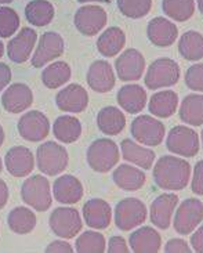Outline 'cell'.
I'll use <instances>...</instances> for the list:
<instances>
[{"label": "cell", "mask_w": 203, "mask_h": 253, "mask_svg": "<svg viewBox=\"0 0 203 253\" xmlns=\"http://www.w3.org/2000/svg\"><path fill=\"white\" fill-rule=\"evenodd\" d=\"M131 134L140 144L156 147L161 145L166 134L164 125L151 115H140L131 124Z\"/></svg>", "instance_id": "9c48e42d"}, {"label": "cell", "mask_w": 203, "mask_h": 253, "mask_svg": "<svg viewBox=\"0 0 203 253\" xmlns=\"http://www.w3.org/2000/svg\"><path fill=\"white\" fill-rule=\"evenodd\" d=\"M178 96L173 90H161L151 97L149 112L158 118H170L177 111Z\"/></svg>", "instance_id": "f546056e"}, {"label": "cell", "mask_w": 203, "mask_h": 253, "mask_svg": "<svg viewBox=\"0 0 203 253\" xmlns=\"http://www.w3.org/2000/svg\"><path fill=\"white\" fill-rule=\"evenodd\" d=\"M104 235L97 231H86L81 234L75 244V251L78 253H102L107 249Z\"/></svg>", "instance_id": "74e56055"}, {"label": "cell", "mask_w": 203, "mask_h": 253, "mask_svg": "<svg viewBox=\"0 0 203 253\" xmlns=\"http://www.w3.org/2000/svg\"><path fill=\"white\" fill-rule=\"evenodd\" d=\"M178 204V197L173 192H164L151 204L149 217L152 224L161 230H167L171 224V217Z\"/></svg>", "instance_id": "ac0fdd59"}, {"label": "cell", "mask_w": 203, "mask_h": 253, "mask_svg": "<svg viewBox=\"0 0 203 253\" xmlns=\"http://www.w3.org/2000/svg\"><path fill=\"white\" fill-rule=\"evenodd\" d=\"M75 249L67 241H54L51 242L47 248H46V252L47 253H72Z\"/></svg>", "instance_id": "f6af8a7d"}, {"label": "cell", "mask_w": 203, "mask_h": 253, "mask_svg": "<svg viewBox=\"0 0 203 253\" xmlns=\"http://www.w3.org/2000/svg\"><path fill=\"white\" fill-rule=\"evenodd\" d=\"M115 224L122 231H131L147 220L148 211L145 204L137 198H126L115 206Z\"/></svg>", "instance_id": "8992f818"}, {"label": "cell", "mask_w": 203, "mask_h": 253, "mask_svg": "<svg viewBox=\"0 0 203 253\" xmlns=\"http://www.w3.org/2000/svg\"><path fill=\"white\" fill-rule=\"evenodd\" d=\"M69 158L64 145L55 141H46L36 151V165L38 169L46 176H57L67 169Z\"/></svg>", "instance_id": "3957f363"}, {"label": "cell", "mask_w": 203, "mask_h": 253, "mask_svg": "<svg viewBox=\"0 0 203 253\" xmlns=\"http://www.w3.org/2000/svg\"><path fill=\"white\" fill-rule=\"evenodd\" d=\"M53 195L57 202L64 205H74L83 198V185L81 180L72 174H64L55 178L53 184Z\"/></svg>", "instance_id": "7402d4cb"}, {"label": "cell", "mask_w": 203, "mask_h": 253, "mask_svg": "<svg viewBox=\"0 0 203 253\" xmlns=\"http://www.w3.org/2000/svg\"><path fill=\"white\" fill-rule=\"evenodd\" d=\"M25 17L35 27H46L54 18V7L47 0H34L25 7Z\"/></svg>", "instance_id": "d6a6232c"}, {"label": "cell", "mask_w": 203, "mask_h": 253, "mask_svg": "<svg viewBox=\"0 0 203 253\" xmlns=\"http://www.w3.org/2000/svg\"><path fill=\"white\" fill-rule=\"evenodd\" d=\"M7 201H8V187L0 178V209H3L6 206Z\"/></svg>", "instance_id": "c3c4849f"}, {"label": "cell", "mask_w": 203, "mask_h": 253, "mask_svg": "<svg viewBox=\"0 0 203 253\" xmlns=\"http://www.w3.org/2000/svg\"><path fill=\"white\" fill-rule=\"evenodd\" d=\"M121 13L127 18H142L151 11L152 0H116Z\"/></svg>", "instance_id": "f35d334b"}, {"label": "cell", "mask_w": 203, "mask_h": 253, "mask_svg": "<svg viewBox=\"0 0 203 253\" xmlns=\"http://www.w3.org/2000/svg\"><path fill=\"white\" fill-rule=\"evenodd\" d=\"M107 11L97 4H87L75 13V27L84 36H94L107 25Z\"/></svg>", "instance_id": "8fae6325"}, {"label": "cell", "mask_w": 203, "mask_h": 253, "mask_svg": "<svg viewBox=\"0 0 203 253\" xmlns=\"http://www.w3.org/2000/svg\"><path fill=\"white\" fill-rule=\"evenodd\" d=\"M126 44V35L121 28L111 27L105 29L98 41H97V50L104 57H116L122 51Z\"/></svg>", "instance_id": "f1b7e54d"}, {"label": "cell", "mask_w": 203, "mask_h": 253, "mask_svg": "<svg viewBox=\"0 0 203 253\" xmlns=\"http://www.w3.org/2000/svg\"><path fill=\"white\" fill-rule=\"evenodd\" d=\"M107 252L109 253H127L130 252V248L127 247V242L123 237L115 235V237H111V240L108 242V248H107Z\"/></svg>", "instance_id": "ee69618b"}, {"label": "cell", "mask_w": 203, "mask_h": 253, "mask_svg": "<svg viewBox=\"0 0 203 253\" xmlns=\"http://www.w3.org/2000/svg\"><path fill=\"white\" fill-rule=\"evenodd\" d=\"M112 178H114V183L124 191H138L147 181V176L144 174L141 169L126 164L116 168Z\"/></svg>", "instance_id": "484cf974"}, {"label": "cell", "mask_w": 203, "mask_h": 253, "mask_svg": "<svg viewBox=\"0 0 203 253\" xmlns=\"http://www.w3.org/2000/svg\"><path fill=\"white\" fill-rule=\"evenodd\" d=\"M72 71L67 62L55 61L41 72V82L47 89H58L71 79Z\"/></svg>", "instance_id": "d590c367"}, {"label": "cell", "mask_w": 203, "mask_h": 253, "mask_svg": "<svg viewBox=\"0 0 203 253\" xmlns=\"http://www.w3.org/2000/svg\"><path fill=\"white\" fill-rule=\"evenodd\" d=\"M203 220V204L197 198H188L177 208L173 226L177 234L188 235L194 233Z\"/></svg>", "instance_id": "30bf717a"}, {"label": "cell", "mask_w": 203, "mask_h": 253, "mask_svg": "<svg viewBox=\"0 0 203 253\" xmlns=\"http://www.w3.org/2000/svg\"><path fill=\"white\" fill-rule=\"evenodd\" d=\"M115 69L123 82H135L141 79L145 69V58L137 48H127L116 58Z\"/></svg>", "instance_id": "5bb4252c"}, {"label": "cell", "mask_w": 203, "mask_h": 253, "mask_svg": "<svg viewBox=\"0 0 203 253\" xmlns=\"http://www.w3.org/2000/svg\"><path fill=\"white\" fill-rule=\"evenodd\" d=\"M185 84L188 89L203 93V64H194L185 74Z\"/></svg>", "instance_id": "60d3db41"}, {"label": "cell", "mask_w": 203, "mask_h": 253, "mask_svg": "<svg viewBox=\"0 0 203 253\" xmlns=\"http://www.w3.org/2000/svg\"><path fill=\"white\" fill-rule=\"evenodd\" d=\"M83 219L86 224L95 230L108 228L112 220V209L104 199H90L83 206Z\"/></svg>", "instance_id": "603a6c76"}, {"label": "cell", "mask_w": 203, "mask_h": 253, "mask_svg": "<svg viewBox=\"0 0 203 253\" xmlns=\"http://www.w3.org/2000/svg\"><path fill=\"white\" fill-rule=\"evenodd\" d=\"M88 87L97 93H108L115 87V72L111 64L105 60L94 61L87 72Z\"/></svg>", "instance_id": "44dd1931"}, {"label": "cell", "mask_w": 203, "mask_h": 253, "mask_svg": "<svg viewBox=\"0 0 203 253\" xmlns=\"http://www.w3.org/2000/svg\"><path fill=\"white\" fill-rule=\"evenodd\" d=\"M53 133L58 141L71 144L78 141L81 134V124L78 118L72 115H62L55 119L53 125Z\"/></svg>", "instance_id": "1f68e13d"}, {"label": "cell", "mask_w": 203, "mask_h": 253, "mask_svg": "<svg viewBox=\"0 0 203 253\" xmlns=\"http://www.w3.org/2000/svg\"><path fill=\"white\" fill-rule=\"evenodd\" d=\"M163 251L166 253H190L192 249L187 241L181 240V238H173L164 245Z\"/></svg>", "instance_id": "7bdbcfd3"}, {"label": "cell", "mask_w": 203, "mask_h": 253, "mask_svg": "<svg viewBox=\"0 0 203 253\" xmlns=\"http://www.w3.org/2000/svg\"><path fill=\"white\" fill-rule=\"evenodd\" d=\"M3 170V162H1V158H0V173Z\"/></svg>", "instance_id": "11a10c76"}, {"label": "cell", "mask_w": 203, "mask_h": 253, "mask_svg": "<svg viewBox=\"0 0 203 253\" xmlns=\"http://www.w3.org/2000/svg\"><path fill=\"white\" fill-rule=\"evenodd\" d=\"M118 104L129 114H138L147 105V91L140 84H126L116 94Z\"/></svg>", "instance_id": "d4e9b609"}, {"label": "cell", "mask_w": 203, "mask_h": 253, "mask_svg": "<svg viewBox=\"0 0 203 253\" xmlns=\"http://www.w3.org/2000/svg\"><path fill=\"white\" fill-rule=\"evenodd\" d=\"M48 224L51 231L64 240H72L81 233L83 223L78 209L75 208H57L54 212H51Z\"/></svg>", "instance_id": "ba28073f"}, {"label": "cell", "mask_w": 203, "mask_h": 253, "mask_svg": "<svg viewBox=\"0 0 203 253\" xmlns=\"http://www.w3.org/2000/svg\"><path fill=\"white\" fill-rule=\"evenodd\" d=\"M7 171L14 177H27L35 168V158L32 151L27 147H13L7 151L4 158Z\"/></svg>", "instance_id": "d6986e66"}, {"label": "cell", "mask_w": 203, "mask_h": 253, "mask_svg": "<svg viewBox=\"0 0 203 253\" xmlns=\"http://www.w3.org/2000/svg\"><path fill=\"white\" fill-rule=\"evenodd\" d=\"M10 82H11V69L7 64L0 62V91L6 89Z\"/></svg>", "instance_id": "7dc6e473"}, {"label": "cell", "mask_w": 203, "mask_h": 253, "mask_svg": "<svg viewBox=\"0 0 203 253\" xmlns=\"http://www.w3.org/2000/svg\"><path fill=\"white\" fill-rule=\"evenodd\" d=\"M79 3H91V1H95V3H109L111 0H78Z\"/></svg>", "instance_id": "681fc988"}, {"label": "cell", "mask_w": 203, "mask_h": 253, "mask_svg": "<svg viewBox=\"0 0 203 253\" xmlns=\"http://www.w3.org/2000/svg\"><path fill=\"white\" fill-rule=\"evenodd\" d=\"M147 36L156 47H170L177 41L178 28L174 22L166 20L164 17H155L149 21Z\"/></svg>", "instance_id": "ffe728a7"}, {"label": "cell", "mask_w": 203, "mask_h": 253, "mask_svg": "<svg viewBox=\"0 0 203 253\" xmlns=\"http://www.w3.org/2000/svg\"><path fill=\"white\" fill-rule=\"evenodd\" d=\"M3 143H4V130H3L1 125H0V147H1Z\"/></svg>", "instance_id": "f907efd6"}, {"label": "cell", "mask_w": 203, "mask_h": 253, "mask_svg": "<svg viewBox=\"0 0 203 253\" xmlns=\"http://www.w3.org/2000/svg\"><path fill=\"white\" fill-rule=\"evenodd\" d=\"M20 28V15L11 7H0V38H10Z\"/></svg>", "instance_id": "ab89813d"}, {"label": "cell", "mask_w": 203, "mask_h": 253, "mask_svg": "<svg viewBox=\"0 0 203 253\" xmlns=\"http://www.w3.org/2000/svg\"><path fill=\"white\" fill-rule=\"evenodd\" d=\"M55 104L64 112L81 114L88 105L87 90L78 83L68 84L67 87L57 93Z\"/></svg>", "instance_id": "9a60e30c"}, {"label": "cell", "mask_w": 203, "mask_h": 253, "mask_svg": "<svg viewBox=\"0 0 203 253\" xmlns=\"http://www.w3.org/2000/svg\"><path fill=\"white\" fill-rule=\"evenodd\" d=\"M155 184L167 191H181L191 178V165L183 158L164 155L158 159L154 168Z\"/></svg>", "instance_id": "6da1fadb"}, {"label": "cell", "mask_w": 203, "mask_h": 253, "mask_svg": "<svg viewBox=\"0 0 203 253\" xmlns=\"http://www.w3.org/2000/svg\"><path fill=\"white\" fill-rule=\"evenodd\" d=\"M97 126L100 131L107 136H116L119 134L126 126V117L122 110L116 107H105L97 115Z\"/></svg>", "instance_id": "83f0119b"}, {"label": "cell", "mask_w": 203, "mask_h": 253, "mask_svg": "<svg viewBox=\"0 0 203 253\" xmlns=\"http://www.w3.org/2000/svg\"><path fill=\"white\" fill-rule=\"evenodd\" d=\"M191 247L192 251L203 253V224L195 228V233L191 235Z\"/></svg>", "instance_id": "bcb514c9"}, {"label": "cell", "mask_w": 203, "mask_h": 253, "mask_svg": "<svg viewBox=\"0 0 203 253\" xmlns=\"http://www.w3.org/2000/svg\"><path fill=\"white\" fill-rule=\"evenodd\" d=\"M32 103L34 93L25 83H14L4 90L1 96V105L10 114H21L27 111Z\"/></svg>", "instance_id": "2e32d148"}, {"label": "cell", "mask_w": 203, "mask_h": 253, "mask_svg": "<svg viewBox=\"0 0 203 253\" xmlns=\"http://www.w3.org/2000/svg\"><path fill=\"white\" fill-rule=\"evenodd\" d=\"M38 41V34L32 28H22L7 44V55L15 64H22L29 60Z\"/></svg>", "instance_id": "e0dca14e"}, {"label": "cell", "mask_w": 203, "mask_h": 253, "mask_svg": "<svg viewBox=\"0 0 203 253\" xmlns=\"http://www.w3.org/2000/svg\"><path fill=\"white\" fill-rule=\"evenodd\" d=\"M3 54H4V44L0 42V58L3 57Z\"/></svg>", "instance_id": "f5cc1de1"}, {"label": "cell", "mask_w": 203, "mask_h": 253, "mask_svg": "<svg viewBox=\"0 0 203 253\" xmlns=\"http://www.w3.org/2000/svg\"><path fill=\"white\" fill-rule=\"evenodd\" d=\"M13 0H0V4H7V3H11Z\"/></svg>", "instance_id": "db71d44e"}, {"label": "cell", "mask_w": 203, "mask_h": 253, "mask_svg": "<svg viewBox=\"0 0 203 253\" xmlns=\"http://www.w3.org/2000/svg\"><path fill=\"white\" fill-rule=\"evenodd\" d=\"M129 245L134 253H156L162 247V237L155 228L144 226L130 234Z\"/></svg>", "instance_id": "cb8c5ba5"}, {"label": "cell", "mask_w": 203, "mask_h": 253, "mask_svg": "<svg viewBox=\"0 0 203 253\" xmlns=\"http://www.w3.org/2000/svg\"><path fill=\"white\" fill-rule=\"evenodd\" d=\"M181 75L180 65L171 58H158L149 65L144 78L145 86L151 90L171 87L178 83Z\"/></svg>", "instance_id": "7a4b0ae2"}, {"label": "cell", "mask_w": 203, "mask_h": 253, "mask_svg": "<svg viewBox=\"0 0 203 253\" xmlns=\"http://www.w3.org/2000/svg\"><path fill=\"white\" fill-rule=\"evenodd\" d=\"M162 8L171 20L185 22L195 13V0H163Z\"/></svg>", "instance_id": "8d00e7d4"}, {"label": "cell", "mask_w": 203, "mask_h": 253, "mask_svg": "<svg viewBox=\"0 0 203 253\" xmlns=\"http://www.w3.org/2000/svg\"><path fill=\"white\" fill-rule=\"evenodd\" d=\"M119 159V147L111 138H98L88 147L87 164L97 173L109 171L118 165Z\"/></svg>", "instance_id": "277c9868"}, {"label": "cell", "mask_w": 203, "mask_h": 253, "mask_svg": "<svg viewBox=\"0 0 203 253\" xmlns=\"http://www.w3.org/2000/svg\"><path fill=\"white\" fill-rule=\"evenodd\" d=\"M17 127L21 137L32 143L43 141L50 133V122L47 117L41 111L25 112L20 118Z\"/></svg>", "instance_id": "4fadbf2b"}, {"label": "cell", "mask_w": 203, "mask_h": 253, "mask_svg": "<svg viewBox=\"0 0 203 253\" xmlns=\"http://www.w3.org/2000/svg\"><path fill=\"white\" fill-rule=\"evenodd\" d=\"M201 138H202V147H203V130H202V136H201Z\"/></svg>", "instance_id": "9f6ffc18"}, {"label": "cell", "mask_w": 203, "mask_h": 253, "mask_svg": "<svg viewBox=\"0 0 203 253\" xmlns=\"http://www.w3.org/2000/svg\"><path fill=\"white\" fill-rule=\"evenodd\" d=\"M198 1V8H199V11L203 14V0H197Z\"/></svg>", "instance_id": "816d5d0a"}, {"label": "cell", "mask_w": 203, "mask_h": 253, "mask_svg": "<svg viewBox=\"0 0 203 253\" xmlns=\"http://www.w3.org/2000/svg\"><path fill=\"white\" fill-rule=\"evenodd\" d=\"M180 119L190 126L203 125V94H188L180 105Z\"/></svg>", "instance_id": "4dcf8cb0"}, {"label": "cell", "mask_w": 203, "mask_h": 253, "mask_svg": "<svg viewBox=\"0 0 203 253\" xmlns=\"http://www.w3.org/2000/svg\"><path fill=\"white\" fill-rule=\"evenodd\" d=\"M7 223L13 233L25 235L34 231V228L36 227V216L31 209L18 206L8 213Z\"/></svg>", "instance_id": "e575fe53"}, {"label": "cell", "mask_w": 203, "mask_h": 253, "mask_svg": "<svg viewBox=\"0 0 203 253\" xmlns=\"http://www.w3.org/2000/svg\"><path fill=\"white\" fill-rule=\"evenodd\" d=\"M21 198L38 212H46L53 204L50 183L44 176L34 174L27 178L21 188Z\"/></svg>", "instance_id": "5b68a950"}, {"label": "cell", "mask_w": 203, "mask_h": 253, "mask_svg": "<svg viewBox=\"0 0 203 253\" xmlns=\"http://www.w3.org/2000/svg\"><path fill=\"white\" fill-rule=\"evenodd\" d=\"M65 48V43L60 34L57 32H44L41 35L38 47L35 50L31 62L35 68H41L50 61L61 57Z\"/></svg>", "instance_id": "7c38bea8"}, {"label": "cell", "mask_w": 203, "mask_h": 253, "mask_svg": "<svg viewBox=\"0 0 203 253\" xmlns=\"http://www.w3.org/2000/svg\"><path fill=\"white\" fill-rule=\"evenodd\" d=\"M178 51L188 61H199L203 58V35L197 31H187L178 41Z\"/></svg>", "instance_id": "836d02e7"}, {"label": "cell", "mask_w": 203, "mask_h": 253, "mask_svg": "<svg viewBox=\"0 0 203 253\" xmlns=\"http://www.w3.org/2000/svg\"><path fill=\"white\" fill-rule=\"evenodd\" d=\"M121 145H122L123 158L127 162L137 165L138 168H142L144 170H148L152 168L154 161H155V152L151 148H145L140 144L134 143L130 138H124Z\"/></svg>", "instance_id": "4316f807"}, {"label": "cell", "mask_w": 203, "mask_h": 253, "mask_svg": "<svg viewBox=\"0 0 203 253\" xmlns=\"http://www.w3.org/2000/svg\"><path fill=\"white\" fill-rule=\"evenodd\" d=\"M166 147L178 157L192 158L199 152V136L190 126L178 125L169 131Z\"/></svg>", "instance_id": "52a82bcc"}, {"label": "cell", "mask_w": 203, "mask_h": 253, "mask_svg": "<svg viewBox=\"0 0 203 253\" xmlns=\"http://www.w3.org/2000/svg\"><path fill=\"white\" fill-rule=\"evenodd\" d=\"M191 190L197 195H203V159L194 168V174L191 180Z\"/></svg>", "instance_id": "b9f144b4"}]
</instances>
